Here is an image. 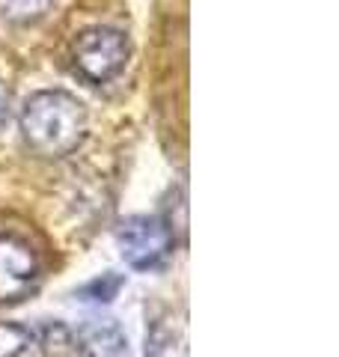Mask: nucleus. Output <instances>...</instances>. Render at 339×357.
<instances>
[{
  "instance_id": "4",
  "label": "nucleus",
  "mask_w": 339,
  "mask_h": 357,
  "mask_svg": "<svg viewBox=\"0 0 339 357\" xmlns=\"http://www.w3.org/2000/svg\"><path fill=\"white\" fill-rule=\"evenodd\" d=\"M39 280V259L24 238L0 232V301L24 298Z\"/></svg>"
},
{
  "instance_id": "2",
  "label": "nucleus",
  "mask_w": 339,
  "mask_h": 357,
  "mask_svg": "<svg viewBox=\"0 0 339 357\" xmlns=\"http://www.w3.org/2000/svg\"><path fill=\"white\" fill-rule=\"evenodd\" d=\"M72 63L89 84L113 81L128 63V39L116 27H89L75 39Z\"/></svg>"
},
{
  "instance_id": "7",
  "label": "nucleus",
  "mask_w": 339,
  "mask_h": 357,
  "mask_svg": "<svg viewBox=\"0 0 339 357\" xmlns=\"http://www.w3.org/2000/svg\"><path fill=\"white\" fill-rule=\"evenodd\" d=\"M33 345V331L15 321H0V357H21Z\"/></svg>"
},
{
  "instance_id": "5",
  "label": "nucleus",
  "mask_w": 339,
  "mask_h": 357,
  "mask_svg": "<svg viewBox=\"0 0 339 357\" xmlns=\"http://www.w3.org/2000/svg\"><path fill=\"white\" fill-rule=\"evenodd\" d=\"M77 349L84 357H131L126 331L113 319H86L77 328Z\"/></svg>"
},
{
  "instance_id": "1",
  "label": "nucleus",
  "mask_w": 339,
  "mask_h": 357,
  "mask_svg": "<svg viewBox=\"0 0 339 357\" xmlns=\"http://www.w3.org/2000/svg\"><path fill=\"white\" fill-rule=\"evenodd\" d=\"M21 137L39 158H66L86 137L89 116L77 96L66 89L33 93L18 116Z\"/></svg>"
},
{
  "instance_id": "9",
  "label": "nucleus",
  "mask_w": 339,
  "mask_h": 357,
  "mask_svg": "<svg viewBox=\"0 0 339 357\" xmlns=\"http://www.w3.org/2000/svg\"><path fill=\"white\" fill-rule=\"evenodd\" d=\"M6 119H9V89L0 84V128L6 126Z\"/></svg>"
},
{
  "instance_id": "3",
  "label": "nucleus",
  "mask_w": 339,
  "mask_h": 357,
  "mask_svg": "<svg viewBox=\"0 0 339 357\" xmlns=\"http://www.w3.org/2000/svg\"><path fill=\"white\" fill-rule=\"evenodd\" d=\"M119 256L134 271H155L173 253V232L155 215H134L116 227Z\"/></svg>"
},
{
  "instance_id": "6",
  "label": "nucleus",
  "mask_w": 339,
  "mask_h": 357,
  "mask_svg": "<svg viewBox=\"0 0 339 357\" xmlns=\"http://www.w3.org/2000/svg\"><path fill=\"white\" fill-rule=\"evenodd\" d=\"M54 0H0V18L9 24H33L51 13Z\"/></svg>"
},
{
  "instance_id": "8",
  "label": "nucleus",
  "mask_w": 339,
  "mask_h": 357,
  "mask_svg": "<svg viewBox=\"0 0 339 357\" xmlns=\"http://www.w3.org/2000/svg\"><path fill=\"white\" fill-rule=\"evenodd\" d=\"M122 283H126V280H122L119 274L107 271V274H101L98 280L86 283V286H84V289H81V292H77V295H81L84 301H98V304H107V301H113V298H116V292L122 289Z\"/></svg>"
}]
</instances>
